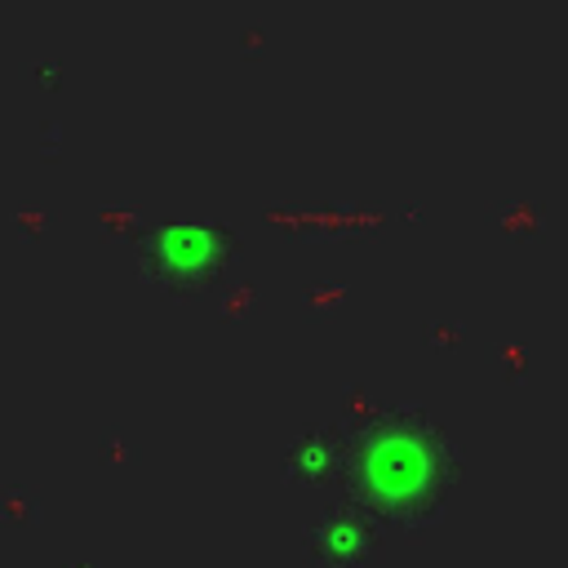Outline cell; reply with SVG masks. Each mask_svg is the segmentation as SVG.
Returning <instances> with one entry per match:
<instances>
[{"label": "cell", "mask_w": 568, "mask_h": 568, "mask_svg": "<svg viewBox=\"0 0 568 568\" xmlns=\"http://www.w3.org/2000/svg\"><path fill=\"white\" fill-rule=\"evenodd\" d=\"M373 537H377V519L355 501H333L324 506L320 519L306 524V550L333 568L359 564L373 550Z\"/></svg>", "instance_id": "3"}, {"label": "cell", "mask_w": 568, "mask_h": 568, "mask_svg": "<svg viewBox=\"0 0 568 568\" xmlns=\"http://www.w3.org/2000/svg\"><path fill=\"white\" fill-rule=\"evenodd\" d=\"M346 426H302L284 444V475L297 484H342Z\"/></svg>", "instance_id": "4"}, {"label": "cell", "mask_w": 568, "mask_h": 568, "mask_svg": "<svg viewBox=\"0 0 568 568\" xmlns=\"http://www.w3.org/2000/svg\"><path fill=\"white\" fill-rule=\"evenodd\" d=\"M138 271L169 293H200L235 262V231L213 217H151L138 240Z\"/></svg>", "instance_id": "2"}, {"label": "cell", "mask_w": 568, "mask_h": 568, "mask_svg": "<svg viewBox=\"0 0 568 568\" xmlns=\"http://www.w3.org/2000/svg\"><path fill=\"white\" fill-rule=\"evenodd\" d=\"M462 475V444L417 404H377L346 426L342 493L377 524H430Z\"/></svg>", "instance_id": "1"}]
</instances>
